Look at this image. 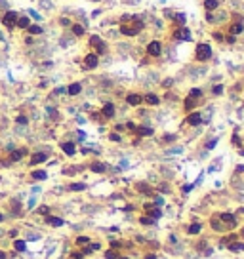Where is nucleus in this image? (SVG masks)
Instances as JSON below:
<instances>
[{
    "label": "nucleus",
    "instance_id": "nucleus-31",
    "mask_svg": "<svg viewBox=\"0 0 244 259\" xmlns=\"http://www.w3.org/2000/svg\"><path fill=\"white\" fill-rule=\"evenodd\" d=\"M90 242V238H88V236H78V238H76V244L78 246H84V244H88Z\"/></svg>",
    "mask_w": 244,
    "mask_h": 259
},
{
    "label": "nucleus",
    "instance_id": "nucleus-8",
    "mask_svg": "<svg viewBox=\"0 0 244 259\" xmlns=\"http://www.w3.org/2000/svg\"><path fill=\"white\" fill-rule=\"evenodd\" d=\"M126 101L130 105H134V107H137L139 103H141V95H137V94H128V97H126Z\"/></svg>",
    "mask_w": 244,
    "mask_h": 259
},
{
    "label": "nucleus",
    "instance_id": "nucleus-28",
    "mask_svg": "<svg viewBox=\"0 0 244 259\" xmlns=\"http://www.w3.org/2000/svg\"><path fill=\"white\" fill-rule=\"evenodd\" d=\"M137 133L139 136H153V130L151 128H137Z\"/></svg>",
    "mask_w": 244,
    "mask_h": 259
},
{
    "label": "nucleus",
    "instance_id": "nucleus-24",
    "mask_svg": "<svg viewBox=\"0 0 244 259\" xmlns=\"http://www.w3.org/2000/svg\"><path fill=\"white\" fill-rule=\"evenodd\" d=\"M32 177H35V179H38V181H42V179H46L48 175H46V172L36 170V172H32Z\"/></svg>",
    "mask_w": 244,
    "mask_h": 259
},
{
    "label": "nucleus",
    "instance_id": "nucleus-7",
    "mask_svg": "<svg viewBox=\"0 0 244 259\" xmlns=\"http://www.w3.org/2000/svg\"><path fill=\"white\" fill-rule=\"evenodd\" d=\"M187 122H189L191 126H198V124L202 122V116L198 115V112H193V115H189V116H187Z\"/></svg>",
    "mask_w": 244,
    "mask_h": 259
},
{
    "label": "nucleus",
    "instance_id": "nucleus-39",
    "mask_svg": "<svg viewBox=\"0 0 244 259\" xmlns=\"http://www.w3.org/2000/svg\"><path fill=\"white\" fill-rule=\"evenodd\" d=\"M111 141H120V136L118 133H111Z\"/></svg>",
    "mask_w": 244,
    "mask_h": 259
},
{
    "label": "nucleus",
    "instance_id": "nucleus-14",
    "mask_svg": "<svg viewBox=\"0 0 244 259\" xmlns=\"http://www.w3.org/2000/svg\"><path fill=\"white\" fill-rule=\"evenodd\" d=\"M175 38H179V40H191V35H189V31H187V29H181V31H177Z\"/></svg>",
    "mask_w": 244,
    "mask_h": 259
},
{
    "label": "nucleus",
    "instance_id": "nucleus-45",
    "mask_svg": "<svg viewBox=\"0 0 244 259\" xmlns=\"http://www.w3.org/2000/svg\"><path fill=\"white\" fill-rule=\"evenodd\" d=\"M2 219H4V215H2V213H0V221H2Z\"/></svg>",
    "mask_w": 244,
    "mask_h": 259
},
{
    "label": "nucleus",
    "instance_id": "nucleus-6",
    "mask_svg": "<svg viewBox=\"0 0 244 259\" xmlns=\"http://www.w3.org/2000/svg\"><path fill=\"white\" fill-rule=\"evenodd\" d=\"M147 53L149 55H154V57H157V55H160V42H151L149 46H147Z\"/></svg>",
    "mask_w": 244,
    "mask_h": 259
},
{
    "label": "nucleus",
    "instance_id": "nucleus-34",
    "mask_svg": "<svg viewBox=\"0 0 244 259\" xmlns=\"http://www.w3.org/2000/svg\"><path fill=\"white\" fill-rule=\"evenodd\" d=\"M212 92H214L216 95H219L221 92H223V86H221V84H217V86H214V88H212Z\"/></svg>",
    "mask_w": 244,
    "mask_h": 259
},
{
    "label": "nucleus",
    "instance_id": "nucleus-1",
    "mask_svg": "<svg viewBox=\"0 0 244 259\" xmlns=\"http://www.w3.org/2000/svg\"><path fill=\"white\" fill-rule=\"evenodd\" d=\"M143 29V21H139V19H134V23L132 25H120V32L122 35H126V36H134V35H137V32Z\"/></svg>",
    "mask_w": 244,
    "mask_h": 259
},
{
    "label": "nucleus",
    "instance_id": "nucleus-25",
    "mask_svg": "<svg viewBox=\"0 0 244 259\" xmlns=\"http://www.w3.org/2000/svg\"><path fill=\"white\" fill-rule=\"evenodd\" d=\"M229 250H231V252H242V250H244V244L235 242V244H231V246H229Z\"/></svg>",
    "mask_w": 244,
    "mask_h": 259
},
{
    "label": "nucleus",
    "instance_id": "nucleus-29",
    "mask_svg": "<svg viewBox=\"0 0 244 259\" xmlns=\"http://www.w3.org/2000/svg\"><path fill=\"white\" fill-rule=\"evenodd\" d=\"M69 189H71V190H84V189H86V185H84V183H73Z\"/></svg>",
    "mask_w": 244,
    "mask_h": 259
},
{
    "label": "nucleus",
    "instance_id": "nucleus-42",
    "mask_svg": "<svg viewBox=\"0 0 244 259\" xmlns=\"http://www.w3.org/2000/svg\"><path fill=\"white\" fill-rule=\"evenodd\" d=\"M191 189H193V185H185V187H183V190H185V193H189Z\"/></svg>",
    "mask_w": 244,
    "mask_h": 259
},
{
    "label": "nucleus",
    "instance_id": "nucleus-46",
    "mask_svg": "<svg viewBox=\"0 0 244 259\" xmlns=\"http://www.w3.org/2000/svg\"><path fill=\"white\" fill-rule=\"evenodd\" d=\"M240 234H242V238H244V229H242V232H240Z\"/></svg>",
    "mask_w": 244,
    "mask_h": 259
},
{
    "label": "nucleus",
    "instance_id": "nucleus-43",
    "mask_svg": "<svg viewBox=\"0 0 244 259\" xmlns=\"http://www.w3.org/2000/svg\"><path fill=\"white\" fill-rule=\"evenodd\" d=\"M145 259H157V255H153V253H149V255H147Z\"/></svg>",
    "mask_w": 244,
    "mask_h": 259
},
{
    "label": "nucleus",
    "instance_id": "nucleus-23",
    "mask_svg": "<svg viewBox=\"0 0 244 259\" xmlns=\"http://www.w3.org/2000/svg\"><path fill=\"white\" fill-rule=\"evenodd\" d=\"M200 223H193L191 225V227H189V234H198V232H200Z\"/></svg>",
    "mask_w": 244,
    "mask_h": 259
},
{
    "label": "nucleus",
    "instance_id": "nucleus-44",
    "mask_svg": "<svg viewBox=\"0 0 244 259\" xmlns=\"http://www.w3.org/2000/svg\"><path fill=\"white\" fill-rule=\"evenodd\" d=\"M0 259H6V253L4 252H0Z\"/></svg>",
    "mask_w": 244,
    "mask_h": 259
},
{
    "label": "nucleus",
    "instance_id": "nucleus-16",
    "mask_svg": "<svg viewBox=\"0 0 244 259\" xmlns=\"http://www.w3.org/2000/svg\"><path fill=\"white\" fill-rule=\"evenodd\" d=\"M90 168H92V172H95V173H103L105 172V164H101V162H94Z\"/></svg>",
    "mask_w": 244,
    "mask_h": 259
},
{
    "label": "nucleus",
    "instance_id": "nucleus-36",
    "mask_svg": "<svg viewBox=\"0 0 244 259\" xmlns=\"http://www.w3.org/2000/svg\"><path fill=\"white\" fill-rule=\"evenodd\" d=\"M141 223H143V225H153V219H149V217H141Z\"/></svg>",
    "mask_w": 244,
    "mask_h": 259
},
{
    "label": "nucleus",
    "instance_id": "nucleus-33",
    "mask_svg": "<svg viewBox=\"0 0 244 259\" xmlns=\"http://www.w3.org/2000/svg\"><path fill=\"white\" fill-rule=\"evenodd\" d=\"M200 95H202V92H200V90H198V88H193L189 97H200Z\"/></svg>",
    "mask_w": 244,
    "mask_h": 259
},
{
    "label": "nucleus",
    "instance_id": "nucleus-22",
    "mask_svg": "<svg viewBox=\"0 0 244 259\" xmlns=\"http://www.w3.org/2000/svg\"><path fill=\"white\" fill-rule=\"evenodd\" d=\"M48 223L52 225V227H61L63 219H59V217H48Z\"/></svg>",
    "mask_w": 244,
    "mask_h": 259
},
{
    "label": "nucleus",
    "instance_id": "nucleus-27",
    "mask_svg": "<svg viewBox=\"0 0 244 259\" xmlns=\"http://www.w3.org/2000/svg\"><path fill=\"white\" fill-rule=\"evenodd\" d=\"M73 32L76 36H80V35H84V27L82 25H73Z\"/></svg>",
    "mask_w": 244,
    "mask_h": 259
},
{
    "label": "nucleus",
    "instance_id": "nucleus-3",
    "mask_svg": "<svg viewBox=\"0 0 244 259\" xmlns=\"http://www.w3.org/2000/svg\"><path fill=\"white\" fill-rule=\"evenodd\" d=\"M17 14L15 12H6L4 14V17H2V23L8 27V29H12V27H15V21H17Z\"/></svg>",
    "mask_w": 244,
    "mask_h": 259
},
{
    "label": "nucleus",
    "instance_id": "nucleus-2",
    "mask_svg": "<svg viewBox=\"0 0 244 259\" xmlns=\"http://www.w3.org/2000/svg\"><path fill=\"white\" fill-rule=\"evenodd\" d=\"M212 57V48L208 46V44H198L196 46V59L198 61H206Z\"/></svg>",
    "mask_w": 244,
    "mask_h": 259
},
{
    "label": "nucleus",
    "instance_id": "nucleus-30",
    "mask_svg": "<svg viewBox=\"0 0 244 259\" xmlns=\"http://www.w3.org/2000/svg\"><path fill=\"white\" fill-rule=\"evenodd\" d=\"M195 107V97H187L185 99V109H193Z\"/></svg>",
    "mask_w": 244,
    "mask_h": 259
},
{
    "label": "nucleus",
    "instance_id": "nucleus-21",
    "mask_svg": "<svg viewBox=\"0 0 244 259\" xmlns=\"http://www.w3.org/2000/svg\"><path fill=\"white\" fill-rule=\"evenodd\" d=\"M14 248H15L17 252H25L27 244H25V240H15V242H14Z\"/></svg>",
    "mask_w": 244,
    "mask_h": 259
},
{
    "label": "nucleus",
    "instance_id": "nucleus-41",
    "mask_svg": "<svg viewBox=\"0 0 244 259\" xmlns=\"http://www.w3.org/2000/svg\"><path fill=\"white\" fill-rule=\"evenodd\" d=\"M82 257H84V255H82L80 252H74V253H73V259H82Z\"/></svg>",
    "mask_w": 244,
    "mask_h": 259
},
{
    "label": "nucleus",
    "instance_id": "nucleus-11",
    "mask_svg": "<svg viewBox=\"0 0 244 259\" xmlns=\"http://www.w3.org/2000/svg\"><path fill=\"white\" fill-rule=\"evenodd\" d=\"M80 90H82V86H80L78 82H74V84H71V86L67 88V92H69V95H78Z\"/></svg>",
    "mask_w": 244,
    "mask_h": 259
},
{
    "label": "nucleus",
    "instance_id": "nucleus-9",
    "mask_svg": "<svg viewBox=\"0 0 244 259\" xmlns=\"http://www.w3.org/2000/svg\"><path fill=\"white\" fill-rule=\"evenodd\" d=\"M25 154H27V151H25V149L14 151V152H12V156H10V160H12V162H17V160H21V158H23Z\"/></svg>",
    "mask_w": 244,
    "mask_h": 259
},
{
    "label": "nucleus",
    "instance_id": "nucleus-10",
    "mask_svg": "<svg viewBox=\"0 0 244 259\" xmlns=\"http://www.w3.org/2000/svg\"><path fill=\"white\" fill-rule=\"evenodd\" d=\"M46 158H48V154H44V152H36V154L31 158V164H32V166H35V164H40V162H44Z\"/></svg>",
    "mask_w": 244,
    "mask_h": 259
},
{
    "label": "nucleus",
    "instance_id": "nucleus-4",
    "mask_svg": "<svg viewBox=\"0 0 244 259\" xmlns=\"http://www.w3.org/2000/svg\"><path fill=\"white\" fill-rule=\"evenodd\" d=\"M90 46H94L97 50V53H103L105 52V42L99 38V36H92L90 38Z\"/></svg>",
    "mask_w": 244,
    "mask_h": 259
},
{
    "label": "nucleus",
    "instance_id": "nucleus-32",
    "mask_svg": "<svg viewBox=\"0 0 244 259\" xmlns=\"http://www.w3.org/2000/svg\"><path fill=\"white\" fill-rule=\"evenodd\" d=\"M175 19H177V23H181V25H185V21H187L185 14H177V15H175Z\"/></svg>",
    "mask_w": 244,
    "mask_h": 259
},
{
    "label": "nucleus",
    "instance_id": "nucleus-18",
    "mask_svg": "<svg viewBox=\"0 0 244 259\" xmlns=\"http://www.w3.org/2000/svg\"><path fill=\"white\" fill-rule=\"evenodd\" d=\"M145 101H147L149 105H158V101H160V99L154 95V94H147V95H145Z\"/></svg>",
    "mask_w": 244,
    "mask_h": 259
},
{
    "label": "nucleus",
    "instance_id": "nucleus-13",
    "mask_svg": "<svg viewBox=\"0 0 244 259\" xmlns=\"http://www.w3.org/2000/svg\"><path fill=\"white\" fill-rule=\"evenodd\" d=\"M61 149H63L65 154L73 156V154H74V143H63V145H61Z\"/></svg>",
    "mask_w": 244,
    "mask_h": 259
},
{
    "label": "nucleus",
    "instance_id": "nucleus-26",
    "mask_svg": "<svg viewBox=\"0 0 244 259\" xmlns=\"http://www.w3.org/2000/svg\"><path fill=\"white\" fill-rule=\"evenodd\" d=\"M27 31L31 32V35H40V32H42V29H40L38 25H29V27H27Z\"/></svg>",
    "mask_w": 244,
    "mask_h": 259
},
{
    "label": "nucleus",
    "instance_id": "nucleus-12",
    "mask_svg": "<svg viewBox=\"0 0 244 259\" xmlns=\"http://www.w3.org/2000/svg\"><path fill=\"white\" fill-rule=\"evenodd\" d=\"M113 115H115V107H113V103H107V105L103 107V116H105V118H113Z\"/></svg>",
    "mask_w": 244,
    "mask_h": 259
},
{
    "label": "nucleus",
    "instance_id": "nucleus-17",
    "mask_svg": "<svg viewBox=\"0 0 244 259\" xmlns=\"http://www.w3.org/2000/svg\"><path fill=\"white\" fill-rule=\"evenodd\" d=\"M221 219H223L225 223H229V227H235L237 225V221H235V217L231 215V213H223V215H221Z\"/></svg>",
    "mask_w": 244,
    "mask_h": 259
},
{
    "label": "nucleus",
    "instance_id": "nucleus-20",
    "mask_svg": "<svg viewBox=\"0 0 244 259\" xmlns=\"http://www.w3.org/2000/svg\"><path fill=\"white\" fill-rule=\"evenodd\" d=\"M244 31V27L240 25V23H235V25H231V32H233V36H237V35H240V32Z\"/></svg>",
    "mask_w": 244,
    "mask_h": 259
},
{
    "label": "nucleus",
    "instance_id": "nucleus-5",
    "mask_svg": "<svg viewBox=\"0 0 244 259\" xmlns=\"http://www.w3.org/2000/svg\"><path fill=\"white\" fill-rule=\"evenodd\" d=\"M97 55L95 53H90V55H86V57H84V65L88 67V69H95V67H97Z\"/></svg>",
    "mask_w": 244,
    "mask_h": 259
},
{
    "label": "nucleus",
    "instance_id": "nucleus-40",
    "mask_svg": "<svg viewBox=\"0 0 244 259\" xmlns=\"http://www.w3.org/2000/svg\"><path fill=\"white\" fill-rule=\"evenodd\" d=\"M17 124H27V118L25 116H17Z\"/></svg>",
    "mask_w": 244,
    "mask_h": 259
},
{
    "label": "nucleus",
    "instance_id": "nucleus-19",
    "mask_svg": "<svg viewBox=\"0 0 244 259\" xmlns=\"http://www.w3.org/2000/svg\"><path fill=\"white\" fill-rule=\"evenodd\" d=\"M217 4H219L217 0H206V2H204V8L208 10V12H212V10H216V8H217Z\"/></svg>",
    "mask_w": 244,
    "mask_h": 259
},
{
    "label": "nucleus",
    "instance_id": "nucleus-38",
    "mask_svg": "<svg viewBox=\"0 0 244 259\" xmlns=\"http://www.w3.org/2000/svg\"><path fill=\"white\" fill-rule=\"evenodd\" d=\"M216 145H217V139H214V141H210V143L206 145V149H214V147H216Z\"/></svg>",
    "mask_w": 244,
    "mask_h": 259
},
{
    "label": "nucleus",
    "instance_id": "nucleus-37",
    "mask_svg": "<svg viewBox=\"0 0 244 259\" xmlns=\"http://www.w3.org/2000/svg\"><path fill=\"white\" fill-rule=\"evenodd\" d=\"M105 257H107V259H116V253H115V252H107Z\"/></svg>",
    "mask_w": 244,
    "mask_h": 259
},
{
    "label": "nucleus",
    "instance_id": "nucleus-15",
    "mask_svg": "<svg viewBox=\"0 0 244 259\" xmlns=\"http://www.w3.org/2000/svg\"><path fill=\"white\" fill-rule=\"evenodd\" d=\"M15 25H17V27H21V29H27V27L31 25V23H29V17H25V15H23V17H17Z\"/></svg>",
    "mask_w": 244,
    "mask_h": 259
},
{
    "label": "nucleus",
    "instance_id": "nucleus-47",
    "mask_svg": "<svg viewBox=\"0 0 244 259\" xmlns=\"http://www.w3.org/2000/svg\"><path fill=\"white\" fill-rule=\"evenodd\" d=\"M118 259H128V257H118Z\"/></svg>",
    "mask_w": 244,
    "mask_h": 259
},
{
    "label": "nucleus",
    "instance_id": "nucleus-35",
    "mask_svg": "<svg viewBox=\"0 0 244 259\" xmlns=\"http://www.w3.org/2000/svg\"><path fill=\"white\" fill-rule=\"evenodd\" d=\"M38 211H40V213H44V215H46V213L50 211V208H48V206H40V208H38Z\"/></svg>",
    "mask_w": 244,
    "mask_h": 259
}]
</instances>
